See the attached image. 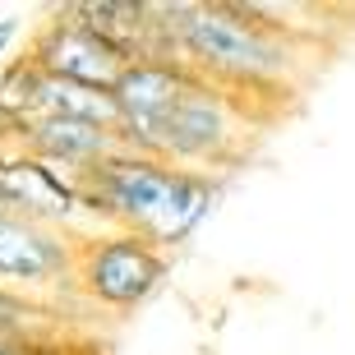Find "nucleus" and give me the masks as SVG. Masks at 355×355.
Here are the masks:
<instances>
[{"instance_id": "obj_1", "label": "nucleus", "mask_w": 355, "mask_h": 355, "mask_svg": "<svg viewBox=\"0 0 355 355\" xmlns=\"http://www.w3.org/2000/svg\"><path fill=\"white\" fill-rule=\"evenodd\" d=\"M157 28L175 60L194 69L212 88L240 92H282L300 69V42L254 19L245 5L226 0H175L153 5Z\"/></svg>"}, {"instance_id": "obj_2", "label": "nucleus", "mask_w": 355, "mask_h": 355, "mask_svg": "<svg viewBox=\"0 0 355 355\" xmlns=\"http://www.w3.org/2000/svg\"><path fill=\"white\" fill-rule=\"evenodd\" d=\"M245 130H250L245 102L194 74L189 88L153 125L144 157H157L166 166H175V171L217 175L245 153Z\"/></svg>"}, {"instance_id": "obj_3", "label": "nucleus", "mask_w": 355, "mask_h": 355, "mask_svg": "<svg viewBox=\"0 0 355 355\" xmlns=\"http://www.w3.org/2000/svg\"><path fill=\"white\" fill-rule=\"evenodd\" d=\"M171 277V259L130 231H92L74 245L69 286L97 309H139Z\"/></svg>"}, {"instance_id": "obj_4", "label": "nucleus", "mask_w": 355, "mask_h": 355, "mask_svg": "<svg viewBox=\"0 0 355 355\" xmlns=\"http://www.w3.org/2000/svg\"><path fill=\"white\" fill-rule=\"evenodd\" d=\"M28 60L51 79L97 88V92H111L120 69H125L120 51H111L69 5L51 10V19H42V28L33 33V46H28Z\"/></svg>"}, {"instance_id": "obj_5", "label": "nucleus", "mask_w": 355, "mask_h": 355, "mask_svg": "<svg viewBox=\"0 0 355 355\" xmlns=\"http://www.w3.org/2000/svg\"><path fill=\"white\" fill-rule=\"evenodd\" d=\"M74 231H55L24 217H0V286L24 291V295H46V291L69 286L74 277Z\"/></svg>"}, {"instance_id": "obj_6", "label": "nucleus", "mask_w": 355, "mask_h": 355, "mask_svg": "<svg viewBox=\"0 0 355 355\" xmlns=\"http://www.w3.org/2000/svg\"><path fill=\"white\" fill-rule=\"evenodd\" d=\"M194 79V69L171 55H153V60H134L120 69L111 102H116V139L125 153H144L148 134L166 116V106L180 97Z\"/></svg>"}, {"instance_id": "obj_7", "label": "nucleus", "mask_w": 355, "mask_h": 355, "mask_svg": "<svg viewBox=\"0 0 355 355\" xmlns=\"http://www.w3.org/2000/svg\"><path fill=\"white\" fill-rule=\"evenodd\" d=\"M0 212L5 217H24V222L55 226V231H69L83 217L79 184L69 180V175L51 171L46 162L19 153V148H0Z\"/></svg>"}, {"instance_id": "obj_8", "label": "nucleus", "mask_w": 355, "mask_h": 355, "mask_svg": "<svg viewBox=\"0 0 355 355\" xmlns=\"http://www.w3.org/2000/svg\"><path fill=\"white\" fill-rule=\"evenodd\" d=\"M0 148H19V153H28V157L46 162L51 171L79 180V175H88L97 162L116 157L120 139H116V130H102V125H88V120L37 116V120L14 125V130H0Z\"/></svg>"}, {"instance_id": "obj_9", "label": "nucleus", "mask_w": 355, "mask_h": 355, "mask_svg": "<svg viewBox=\"0 0 355 355\" xmlns=\"http://www.w3.org/2000/svg\"><path fill=\"white\" fill-rule=\"evenodd\" d=\"M222 203V175H203V171H180L171 189V208L162 217V231H157V245L162 254L180 250L184 240H194V231L208 222L212 212Z\"/></svg>"}, {"instance_id": "obj_10", "label": "nucleus", "mask_w": 355, "mask_h": 355, "mask_svg": "<svg viewBox=\"0 0 355 355\" xmlns=\"http://www.w3.org/2000/svg\"><path fill=\"white\" fill-rule=\"evenodd\" d=\"M0 342L14 346H60V314L55 304L0 286Z\"/></svg>"}, {"instance_id": "obj_11", "label": "nucleus", "mask_w": 355, "mask_h": 355, "mask_svg": "<svg viewBox=\"0 0 355 355\" xmlns=\"http://www.w3.org/2000/svg\"><path fill=\"white\" fill-rule=\"evenodd\" d=\"M19 33H24V19H19V14H0V60L14 51Z\"/></svg>"}, {"instance_id": "obj_12", "label": "nucleus", "mask_w": 355, "mask_h": 355, "mask_svg": "<svg viewBox=\"0 0 355 355\" xmlns=\"http://www.w3.org/2000/svg\"><path fill=\"white\" fill-rule=\"evenodd\" d=\"M0 355H60V346H14V342H0Z\"/></svg>"}, {"instance_id": "obj_13", "label": "nucleus", "mask_w": 355, "mask_h": 355, "mask_svg": "<svg viewBox=\"0 0 355 355\" xmlns=\"http://www.w3.org/2000/svg\"><path fill=\"white\" fill-rule=\"evenodd\" d=\"M0 217H5V212H0Z\"/></svg>"}]
</instances>
